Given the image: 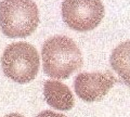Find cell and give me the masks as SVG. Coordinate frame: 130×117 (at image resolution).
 Wrapping results in <instances>:
<instances>
[{
  "instance_id": "obj_1",
  "label": "cell",
  "mask_w": 130,
  "mask_h": 117,
  "mask_svg": "<svg viewBox=\"0 0 130 117\" xmlns=\"http://www.w3.org/2000/svg\"><path fill=\"white\" fill-rule=\"evenodd\" d=\"M43 72L56 79H66L83 66L78 46L67 36H53L43 42L41 49Z\"/></svg>"
},
{
  "instance_id": "obj_2",
  "label": "cell",
  "mask_w": 130,
  "mask_h": 117,
  "mask_svg": "<svg viewBox=\"0 0 130 117\" xmlns=\"http://www.w3.org/2000/svg\"><path fill=\"white\" fill-rule=\"evenodd\" d=\"M39 24V11L32 0H2L0 2V27L9 38H24Z\"/></svg>"
},
{
  "instance_id": "obj_3",
  "label": "cell",
  "mask_w": 130,
  "mask_h": 117,
  "mask_svg": "<svg viewBox=\"0 0 130 117\" xmlns=\"http://www.w3.org/2000/svg\"><path fill=\"white\" fill-rule=\"evenodd\" d=\"M39 54L36 48L25 41L8 46L1 56V67L8 78L19 83L34 80L39 71Z\"/></svg>"
},
{
  "instance_id": "obj_4",
  "label": "cell",
  "mask_w": 130,
  "mask_h": 117,
  "mask_svg": "<svg viewBox=\"0 0 130 117\" xmlns=\"http://www.w3.org/2000/svg\"><path fill=\"white\" fill-rule=\"evenodd\" d=\"M62 18L72 29L91 30L103 20L104 6L101 0H64Z\"/></svg>"
},
{
  "instance_id": "obj_5",
  "label": "cell",
  "mask_w": 130,
  "mask_h": 117,
  "mask_svg": "<svg viewBox=\"0 0 130 117\" xmlns=\"http://www.w3.org/2000/svg\"><path fill=\"white\" fill-rule=\"evenodd\" d=\"M116 81L117 79L111 72L79 73L74 80V89L83 101L95 102L102 100Z\"/></svg>"
},
{
  "instance_id": "obj_6",
  "label": "cell",
  "mask_w": 130,
  "mask_h": 117,
  "mask_svg": "<svg viewBox=\"0 0 130 117\" xmlns=\"http://www.w3.org/2000/svg\"><path fill=\"white\" fill-rule=\"evenodd\" d=\"M43 94L49 105L59 111H70L75 104L74 95L70 88L59 80H46Z\"/></svg>"
},
{
  "instance_id": "obj_7",
  "label": "cell",
  "mask_w": 130,
  "mask_h": 117,
  "mask_svg": "<svg viewBox=\"0 0 130 117\" xmlns=\"http://www.w3.org/2000/svg\"><path fill=\"white\" fill-rule=\"evenodd\" d=\"M109 63L124 83L130 87V40L119 43L113 50Z\"/></svg>"
},
{
  "instance_id": "obj_8",
  "label": "cell",
  "mask_w": 130,
  "mask_h": 117,
  "mask_svg": "<svg viewBox=\"0 0 130 117\" xmlns=\"http://www.w3.org/2000/svg\"><path fill=\"white\" fill-rule=\"evenodd\" d=\"M37 117H66V116L62 115V114H59V113H55L53 111L46 110V111L40 112L39 114L37 115Z\"/></svg>"
},
{
  "instance_id": "obj_9",
  "label": "cell",
  "mask_w": 130,
  "mask_h": 117,
  "mask_svg": "<svg viewBox=\"0 0 130 117\" xmlns=\"http://www.w3.org/2000/svg\"><path fill=\"white\" fill-rule=\"evenodd\" d=\"M3 117H24V116L21 114H18V113H11V114H8Z\"/></svg>"
}]
</instances>
